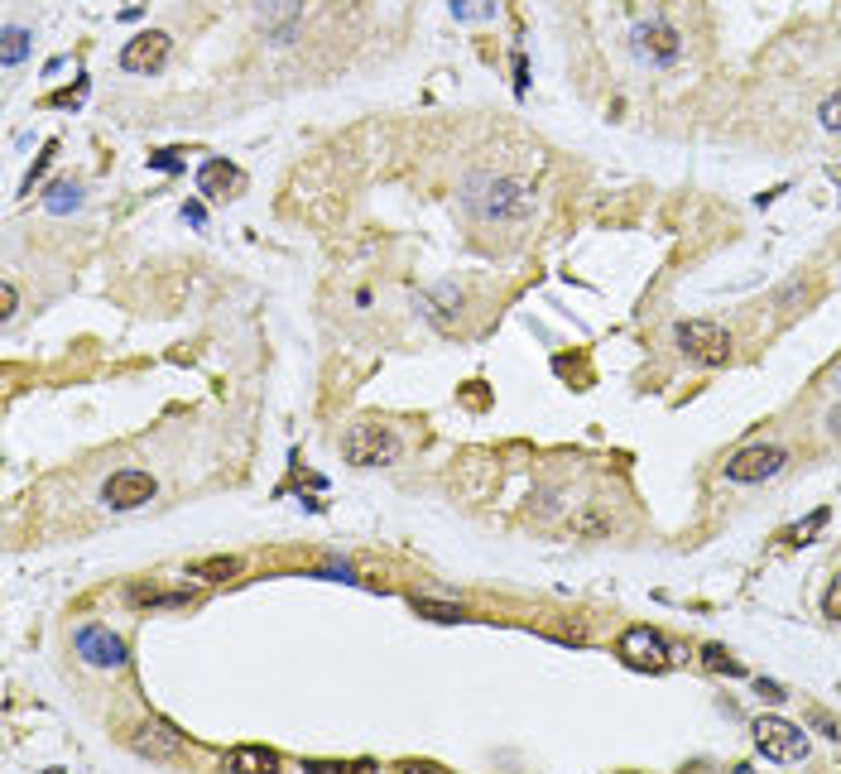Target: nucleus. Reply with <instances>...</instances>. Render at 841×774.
Returning <instances> with one entry per match:
<instances>
[{
    "mask_svg": "<svg viewBox=\"0 0 841 774\" xmlns=\"http://www.w3.org/2000/svg\"><path fill=\"white\" fill-rule=\"evenodd\" d=\"M615 654L630 668H645V674H664L668 668V640L659 631H649V625H630L621 635V645H615Z\"/></svg>",
    "mask_w": 841,
    "mask_h": 774,
    "instance_id": "obj_9",
    "label": "nucleus"
},
{
    "mask_svg": "<svg viewBox=\"0 0 841 774\" xmlns=\"http://www.w3.org/2000/svg\"><path fill=\"white\" fill-rule=\"evenodd\" d=\"M808 727H818L827 741H841V721H832V717L822 712V707H812V712H808Z\"/></svg>",
    "mask_w": 841,
    "mask_h": 774,
    "instance_id": "obj_25",
    "label": "nucleus"
},
{
    "mask_svg": "<svg viewBox=\"0 0 841 774\" xmlns=\"http://www.w3.org/2000/svg\"><path fill=\"white\" fill-rule=\"evenodd\" d=\"M251 765H274L270 751H251V745H241V751H231V770H251Z\"/></svg>",
    "mask_w": 841,
    "mask_h": 774,
    "instance_id": "obj_22",
    "label": "nucleus"
},
{
    "mask_svg": "<svg viewBox=\"0 0 841 774\" xmlns=\"http://www.w3.org/2000/svg\"><path fill=\"white\" fill-rule=\"evenodd\" d=\"M44 212H54V217H68V212H77L87 198H83V183H73V178H58V183H48L44 188Z\"/></svg>",
    "mask_w": 841,
    "mask_h": 774,
    "instance_id": "obj_15",
    "label": "nucleus"
},
{
    "mask_svg": "<svg viewBox=\"0 0 841 774\" xmlns=\"http://www.w3.org/2000/svg\"><path fill=\"white\" fill-rule=\"evenodd\" d=\"M30 48H34V34L24 30V24H6V34H0V63H6V68H20V63L30 58Z\"/></svg>",
    "mask_w": 841,
    "mask_h": 774,
    "instance_id": "obj_16",
    "label": "nucleus"
},
{
    "mask_svg": "<svg viewBox=\"0 0 841 774\" xmlns=\"http://www.w3.org/2000/svg\"><path fill=\"white\" fill-rule=\"evenodd\" d=\"M818 121H822V130H832V135H841V87L832 91V97H822Z\"/></svg>",
    "mask_w": 841,
    "mask_h": 774,
    "instance_id": "obj_21",
    "label": "nucleus"
},
{
    "mask_svg": "<svg viewBox=\"0 0 841 774\" xmlns=\"http://www.w3.org/2000/svg\"><path fill=\"white\" fill-rule=\"evenodd\" d=\"M755 751L769 760V765H798V760H808V731L804 727H794V721H784V717H760L755 721Z\"/></svg>",
    "mask_w": 841,
    "mask_h": 774,
    "instance_id": "obj_3",
    "label": "nucleus"
},
{
    "mask_svg": "<svg viewBox=\"0 0 841 774\" xmlns=\"http://www.w3.org/2000/svg\"><path fill=\"white\" fill-rule=\"evenodd\" d=\"M83 97H87V77H77V87H68V91H54V97H48V107L68 111V107H83Z\"/></svg>",
    "mask_w": 841,
    "mask_h": 774,
    "instance_id": "obj_23",
    "label": "nucleus"
},
{
    "mask_svg": "<svg viewBox=\"0 0 841 774\" xmlns=\"http://www.w3.org/2000/svg\"><path fill=\"white\" fill-rule=\"evenodd\" d=\"M822 524H827V510H818V515H808L804 524H798V530L794 534H788V539H794V544H808L812 539V534H818L822 530Z\"/></svg>",
    "mask_w": 841,
    "mask_h": 774,
    "instance_id": "obj_27",
    "label": "nucleus"
},
{
    "mask_svg": "<svg viewBox=\"0 0 841 774\" xmlns=\"http://www.w3.org/2000/svg\"><path fill=\"white\" fill-rule=\"evenodd\" d=\"M236 183H241V168L231 160H221V154L197 164V193L203 198H227V188H236Z\"/></svg>",
    "mask_w": 841,
    "mask_h": 774,
    "instance_id": "obj_12",
    "label": "nucleus"
},
{
    "mask_svg": "<svg viewBox=\"0 0 841 774\" xmlns=\"http://www.w3.org/2000/svg\"><path fill=\"white\" fill-rule=\"evenodd\" d=\"M168 48H174V39H168L164 30H144L121 48V68L135 73V77H150V73H160L168 63Z\"/></svg>",
    "mask_w": 841,
    "mask_h": 774,
    "instance_id": "obj_10",
    "label": "nucleus"
},
{
    "mask_svg": "<svg viewBox=\"0 0 841 774\" xmlns=\"http://www.w3.org/2000/svg\"><path fill=\"white\" fill-rule=\"evenodd\" d=\"M524 87H529V63H524V54H515V91L524 97Z\"/></svg>",
    "mask_w": 841,
    "mask_h": 774,
    "instance_id": "obj_31",
    "label": "nucleus"
},
{
    "mask_svg": "<svg viewBox=\"0 0 841 774\" xmlns=\"http://www.w3.org/2000/svg\"><path fill=\"white\" fill-rule=\"evenodd\" d=\"M154 495H160V481L150 477V471H140V467H121V471H111L107 481H101V505L107 510H140V505H150Z\"/></svg>",
    "mask_w": 841,
    "mask_h": 774,
    "instance_id": "obj_6",
    "label": "nucleus"
},
{
    "mask_svg": "<svg viewBox=\"0 0 841 774\" xmlns=\"http://www.w3.org/2000/svg\"><path fill=\"white\" fill-rule=\"evenodd\" d=\"M54 154H58V144L48 140V144H44V154H39V160H34V168H30V178H24V193H34V183L44 178V168H48V164H54Z\"/></svg>",
    "mask_w": 841,
    "mask_h": 774,
    "instance_id": "obj_24",
    "label": "nucleus"
},
{
    "mask_svg": "<svg viewBox=\"0 0 841 774\" xmlns=\"http://www.w3.org/2000/svg\"><path fill=\"white\" fill-rule=\"evenodd\" d=\"M702 664L717 668V674H727V678H741V674H745L741 659H731V654L721 650V645H707V650H702Z\"/></svg>",
    "mask_w": 841,
    "mask_h": 774,
    "instance_id": "obj_20",
    "label": "nucleus"
},
{
    "mask_svg": "<svg viewBox=\"0 0 841 774\" xmlns=\"http://www.w3.org/2000/svg\"><path fill=\"white\" fill-rule=\"evenodd\" d=\"M150 168H160V174H178V168H183V150H160V154H150Z\"/></svg>",
    "mask_w": 841,
    "mask_h": 774,
    "instance_id": "obj_26",
    "label": "nucleus"
},
{
    "mask_svg": "<svg viewBox=\"0 0 841 774\" xmlns=\"http://www.w3.org/2000/svg\"><path fill=\"white\" fill-rule=\"evenodd\" d=\"M784 467H788V448H779V443H751V448L727 457L721 471H727V481H735V487H765Z\"/></svg>",
    "mask_w": 841,
    "mask_h": 774,
    "instance_id": "obj_4",
    "label": "nucleus"
},
{
    "mask_svg": "<svg viewBox=\"0 0 841 774\" xmlns=\"http://www.w3.org/2000/svg\"><path fill=\"white\" fill-rule=\"evenodd\" d=\"M400 453H404L400 433L390 424H375V418H361V424H351L341 433V457L351 467H390V462H400Z\"/></svg>",
    "mask_w": 841,
    "mask_h": 774,
    "instance_id": "obj_2",
    "label": "nucleus"
},
{
    "mask_svg": "<svg viewBox=\"0 0 841 774\" xmlns=\"http://www.w3.org/2000/svg\"><path fill=\"white\" fill-rule=\"evenodd\" d=\"M462 207L481 221H524L534 212V198L520 178L505 174H467L462 183Z\"/></svg>",
    "mask_w": 841,
    "mask_h": 774,
    "instance_id": "obj_1",
    "label": "nucleus"
},
{
    "mask_svg": "<svg viewBox=\"0 0 841 774\" xmlns=\"http://www.w3.org/2000/svg\"><path fill=\"white\" fill-rule=\"evenodd\" d=\"M674 342L678 351L688 361H702V366H721L731 357V337L721 333L717 323H707V318H692V323H678L674 327Z\"/></svg>",
    "mask_w": 841,
    "mask_h": 774,
    "instance_id": "obj_5",
    "label": "nucleus"
},
{
    "mask_svg": "<svg viewBox=\"0 0 841 774\" xmlns=\"http://www.w3.org/2000/svg\"><path fill=\"white\" fill-rule=\"evenodd\" d=\"M822 611L832 615V621H841V577H837L832 587H827V597H822Z\"/></svg>",
    "mask_w": 841,
    "mask_h": 774,
    "instance_id": "obj_29",
    "label": "nucleus"
},
{
    "mask_svg": "<svg viewBox=\"0 0 841 774\" xmlns=\"http://www.w3.org/2000/svg\"><path fill=\"white\" fill-rule=\"evenodd\" d=\"M0 298H6V308H0V318L10 323V318H15V308H20V288L6 280V284H0Z\"/></svg>",
    "mask_w": 841,
    "mask_h": 774,
    "instance_id": "obj_28",
    "label": "nucleus"
},
{
    "mask_svg": "<svg viewBox=\"0 0 841 774\" xmlns=\"http://www.w3.org/2000/svg\"><path fill=\"white\" fill-rule=\"evenodd\" d=\"M822 424H827V433H832V438H841V404H837V410H827Z\"/></svg>",
    "mask_w": 841,
    "mask_h": 774,
    "instance_id": "obj_33",
    "label": "nucleus"
},
{
    "mask_svg": "<svg viewBox=\"0 0 841 774\" xmlns=\"http://www.w3.org/2000/svg\"><path fill=\"white\" fill-rule=\"evenodd\" d=\"M491 15H495V0H452V20L477 24V20H491Z\"/></svg>",
    "mask_w": 841,
    "mask_h": 774,
    "instance_id": "obj_19",
    "label": "nucleus"
},
{
    "mask_svg": "<svg viewBox=\"0 0 841 774\" xmlns=\"http://www.w3.org/2000/svg\"><path fill=\"white\" fill-rule=\"evenodd\" d=\"M832 390H837V395H841V361L832 366Z\"/></svg>",
    "mask_w": 841,
    "mask_h": 774,
    "instance_id": "obj_34",
    "label": "nucleus"
},
{
    "mask_svg": "<svg viewBox=\"0 0 841 774\" xmlns=\"http://www.w3.org/2000/svg\"><path fill=\"white\" fill-rule=\"evenodd\" d=\"M135 751L150 755V760H168V755L183 751V737L168 727V721H144L140 737H135Z\"/></svg>",
    "mask_w": 841,
    "mask_h": 774,
    "instance_id": "obj_13",
    "label": "nucleus"
},
{
    "mask_svg": "<svg viewBox=\"0 0 841 774\" xmlns=\"http://www.w3.org/2000/svg\"><path fill=\"white\" fill-rule=\"evenodd\" d=\"M409 607L418 611V615H428V621H462V607H452V601H428V597H414Z\"/></svg>",
    "mask_w": 841,
    "mask_h": 774,
    "instance_id": "obj_18",
    "label": "nucleus"
},
{
    "mask_svg": "<svg viewBox=\"0 0 841 774\" xmlns=\"http://www.w3.org/2000/svg\"><path fill=\"white\" fill-rule=\"evenodd\" d=\"M183 221H188V227H203V221H207V207H203V203H183Z\"/></svg>",
    "mask_w": 841,
    "mask_h": 774,
    "instance_id": "obj_30",
    "label": "nucleus"
},
{
    "mask_svg": "<svg viewBox=\"0 0 841 774\" xmlns=\"http://www.w3.org/2000/svg\"><path fill=\"white\" fill-rule=\"evenodd\" d=\"M414 308L424 313L433 327H443V333H448V327L457 323V313H462V288H457V284L424 288V294H414Z\"/></svg>",
    "mask_w": 841,
    "mask_h": 774,
    "instance_id": "obj_11",
    "label": "nucleus"
},
{
    "mask_svg": "<svg viewBox=\"0 0 841 774\" xmlns=\"http://www.w3.org/2000/svg\"><path fill=\"white\" fill-rule=\"evenodd\" d=\"M755 693H760V698H769V702H784V698H788V693H784L779 684H765V678L755 684Z\"/></svg>",
    "mask_w": 841,
    "mask_h": 774,
    "instance_id": "obj_32",
    "label": "nucleus"
},
{
    "mask_svg": "<svg viewBox=\"0 0 841 774\" xmlns=\"http://www.w3.org/2000/svg\"><path fill=\"white\" fill-rule=\"evenodd\" d=\"M241 573V558H203V563H188V577H203V582H231Z\"/></svg>",
    "mask_w": 841,
    "mask_h": 774,
    "instance_id": "obj_17",
    "label": "nucleus"
},
{
    "mask_svg": "<svg viewBox=\"0 0 841 774\" xmlns=\"http://www.w3.org/2000/svg\"><path fill=\"white\" fill-rule=\"evenodd\" d=\"M73 654L87 668H125L130 664L125 640L111 635V625H83V631L73 635Z\"/></svg>",
    "mask_w": 841,
    "mask_h": 774,
    "instance_id": "obj_7",
    "label": "nucleus"
},
{
    "mask_svg": "<svg viewBox=\"0 0 841 774\" xmlns=\"http://www.w3.org/2000/svg\"><path fill=\"white\" fill-rule=\"evenodd\" d=\"M304 15V0H260V20L274 34V44H288L294 39V24Z\"/></svg>",
    "mask_w": 841,
    "mask_h": 774,
    "instance_id": "obj_14",
    "label": "nucleus"
},
{
    "mask_svg": "<svg viewBox=\"0 0 841 774\" xmlns=\"http://www.w3.org/2000/svg\"><path fill=\"white\" fill-rule=\"evenodd\" d=\"M635 58L640 63H649V68H674L678 54H682V39L678 30L668 20H645V24H635Z\"/></svg>",
    "mask_w": 841,
    "mask_h": 774,
    "instance_id": "obj_8",
    "label": "nucleus"
}]
</instances>
